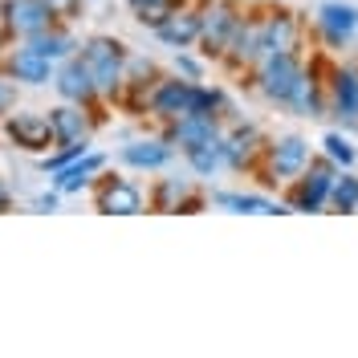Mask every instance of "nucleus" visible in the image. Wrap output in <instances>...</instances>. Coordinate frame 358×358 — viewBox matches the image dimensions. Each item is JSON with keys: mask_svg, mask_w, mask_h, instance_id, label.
<instances>
[{"mask_svg": "<svg viewBox=\"0 0 358 358\" xmlns=\"http://www.w3.org/2000/svg\"><path fill=\"white\" fill-rule=\"evenodd\" d=\"M82 57H86L90 73H94V82L102 90V98L114 106L122 98V86H127V62H131L127 41H118L110 33H94V37L82 41Z\"/></svg>", "mask_w": 358, "mask_h": 358, "instance_id": "1", "label": "nucleus"}, {"mask_svg": "<svg viewBox=\"0 0 358 358\" xmlns=\"http://www.w3.org/2000/svg\"><path fill=\"white\" fill-rule=\"evenodd\" d=\"M313 37L326 53H342L358 41V4L350 0H322L317 13H313Z\"/></svg>", "mask_w": 358, "mask_h": 358, "instance_id": "5", "label": "nucleus"}, {"mask_svg": "<svg viewBox=\"0 0 358 358\" xmlns=\"http://www.w3.org/2000/svg\"><path fill=\"white\" fill-rule=\"evenodd\" d=\"M0 134H4V143L8 147H17L24 155H49L53 147H57V134H53V122H49V114H37V110H17L8 114L4 122H0Z\"/></svg>", "mask_w": 358, "mask_h": 358, "instance_id": "12", "label": "nucleus"}, {"mask_svg": "<svg viewBox=\"0 0 358 358\" xmlns=\"http://www.w3.org/2000/svg\"><path fill=\"white\" fill-rule=\"evenodd\" d=\"M179 4H183V0H151V4L134 8V24H138V29H151V33H155V29H159L163 21H167L171 13H176Z\"/></svg>", "mask_w": 358, "mask_h": 358, "instance_id": "30", "label": "nucleus"}, {"mask_svg": "<svg viewBox=\"0 0 358 358\" xmlns=\"http://www.w3.org/2000/svg\"><path fill=\"white\" fill-rule=\"evenodd\" d=\"M220 143H224V171H257L268 134L261 131L257 122L236 118V122H228V127H224Z\"/></svg>", "mask_w": 358, "mask_h": 358, "instance_id": "15", "label": "nucleus"}, {"mask_svg": "<svg viewBox=\"0 0 358 358\" xmlns=\"http://www.w3.org/2000/svg\"><path fill=\"white\" fill-rule=\"evenodd\" d=\"M261 57H265L261 13H241V24H236V33H232V41H228V49H224V57L216 66H220L224 73H232V78H248Z\"/></svg>", "mask_w": 358, "mask_h": 358, "instance_id": "8", "label": "nucleus"}, {"mask_svg": "<svg viewBox=\"0 0 358 358\" xmlns=\"http://www.w3.org/2000/svg\"><path fill=\"white\" fill-rule=\"evenodd\" d=\"M45 114L53 122L57 143H90L110 110H90V106H78V102H57L53 110H45Z\"/></svg>", "mask_w": 358, "mask_h": 358, "instance_id": "19", "label": "nucleus"}, {"mask_svg": "<svg viewBox=\"0 0 358 358\" xmlns=\"http://www.w3.org/2000/svg\"><path fill=\"white\" fill-rule=\"evenodd\" d=\"M62 200H66V196L49 183V192H41V196L33 200V208H37V212H57V208H62Z\"/></svg>", "mask_w": 358, "mask_h": 358, "instance_id": "34", "label": "nucleus"}, {"mask_svg": "<svg viewBox=\"0 0 358 358\" xmlns=\"http://www.w3.org/2000/svg\"><path fill=\"white\" fill-rule=\"evenodd\" d=\"M224 127H228V122H224V118H216V114H187V118H176V122L159 127V134L176 147L179 155H183V151L200 147V143H208V138H220Z\"/></svg>", "mask_w": 358, "mask_h": 358, "instance_id": "20", "label": "nucleus"}, {"mask_svg": "<svg viewBox=\"0 0 358 358\" xmlns=\"http://www.w3.org/2000/svg\"><path fill=\"white\" fill-rule=\"evenodd\" d=\"M29 49H37L41 57H49L53 66H62V62H69L73 53H82V41H78V33H73V24L57 21L53 29H45V33H37V37H29Z\"/></svg>", "mask_w": 358, "mask_h": 358, "instance_id": "25", "label": "nucleus"}, {"mask_svg": "<svg viewBox=\"0 0 358 358\" xmlns=\"http://www.w3.org/2000/svg\"><path fill=\"white\" fill-rule=\"evenodd\" d=\"M41 4L57 17V21H66V24L82 21V13H86V0H41Z\"/></svg>", "mask_w": 358, "mask_h": 358, "instance_id": "32", "label": "nucleus"}, {"mask_svg": "<svg viewBox=\"0 0 358 358\" xmlns=\"http://www.w3.org/2000/svg\"><path fill=\"white\" fill-rule=\"evenodd\" d=\"M53 90H57L62 102H78V106H90V110H110V102L102 98V90H98V82H94V73H90V66H86L82 53H73L69 62L57 66V73H53Z\"/></svg>", "mask_w": 358, "mask_h": 358, "instance_id": "14", "label": "nucleus"}, {"mask_svg": "<svg viewBox=\"0 0 358 358\" xmlns=\"http://www.w3.org/2000/svg\"><path fill=\"white\" fill-rule=\"evenodd\" d=\"M102 171H106V155L86 151L78 163H69V167H62V171H53V176H49V183H53L62 196H82V192H90V187H94V179L102 176Z\"/></svg>", "mask_w": 358, "mask_h": 358, "instance_id": "24", "label": "nucleus"}, {"mask_svg": "<svg viewBox=\"0 0 358 358\" xmlns=\"http://www.w3.org/2000/svg\"><path fill=\"white\" fill-rule=\"evenodd\" d=\"M176 147L163 138V134H147V138H131L122 151H118V163L131 167V171H163L176 163Z\"/></svg>", "mask_w": 358, "mask_h": 358, "instance_id": "21", "label": "nucleus"}, {"mask_svg": "<svg viewBox=\"0 0 358 358\" xmlns=\"http://www.w3.org/2000/svg\"><path fill=\"white\" fill-rule=\"evenodd\" d=\"M338 171H342L338 163H330L326 155H313L310 167L293 179V183H285V203H289V212H326Z\"/></svg>", "mask_w": 358, "mask_h": 358, "instance_id": "4", "label": "nucleus"}, {"mask_svg": "<svg viewBox=\"0 0 358 358\" xmlns=\"http://www.w3.org/2000/svg\"><path fill=\"white\" fill-rule=\"evenodd\" d=\"M326 94H330V118L342 131H358V62H330Z\"/></svg>", "mask_w": 358, "mask_h": 358, "instance_id": "13", "label": "nucleus"}, {"mask_svg": "<svg viewBox=\"0 0 358 358\" xmlns=\"http://www.w3.org/2000/svg\"><path fill=\"white\" fill-rule=\"evenodd\" d=\"M208 196L196 192V183L192 179H179V176H167L151 183V192H147V208L151 212H179V216H192V212H200L208 208Z\"/></svg>", "mask_w": 358, "mask_h": 358, "instance_id": "18", "label": "nucleus"}, {"mask_svg": "<svg viewBox=\"0 0 358 358\" xmlns=\"http://www.w3.org/2000/svg\"><path fill=\"white\" fill-rule=\"evenodd\" d=\"M224 138V134H220ZM220 138H208V143H200V147H192V151H183V159H187V167H192V176L200 179H212L224 171V143Z\"/></svg>", "mask_w": 358, "mask_h": 358, "instance_id": "26", "label": "nucleus"}, {"mask_svg": "<svg viewBox=\"0 0 358 358\" xmlns=\"http://www.w3.org/2000/svg\"><path fill=\"white\" fill-rule=\"evenodd\" d=\"M94 208L102 212V216H138L143 208H147V192L127 176H110V171H102V176L94 179Z\"/></svg>", "mask_w": 358, "mask_h": 358, "instance_id": "16", "label": "nucleus"}, {"mask_svg": "<svg viewBox=\"0 0 358 358\" xmlns=\"http://www.w3.org/2000/svg\"><path fill=\"white\" fill-rule=\"evenodd\" d=\"M0 69L17 82V86H29V90H41V86H53V73L57 66L41 57L37 49H29V45H8L4 53H0Z\"/></svg>", "mask_w": 358, "mask_h": 358, "instance_id": "17", "label": "nucleus"}, {"mask_svg": "<svg viewBox=\"0 0 358 358\" xmlns=\"http://www.w3.org/2000/svg\"><path fill=\"white\" fill-rule=\"evenodd\" d=\"M196 106V82L179 78V73H163L155 86L147 90V118H155L159 127L176 122V118H187Z\"/></svg>", "mask_w": 358, "mask_h": 358, "instance_id": "10", "label": "nucleus"}, {"mask_svg": "<svg viewBox=\"0 0 358 358\" xmlns=\"http://www.w3.org/2000/svg\"><path fill=\"white\" fill-rule=\"evenodd\" d=\"M143 4H151V0H127V8H131V13H134V8H143Z\"/></svg>", "mask_w": 358, "mask_h": 358, "instance_id": "36", "label": "nucleus"}, {"mask_svg": "<svg viewBox=\"0 0 358 358\" xmlns=\"http://www.w3.org/2000/svg\"><path fill=\"white\" fill-rule=\"evenodd\" d=\"M330 212L358 216V176H355V167H342V171L334 176V187H330Z\"/></svg>", "mask_w": 358, "mask_h": 358, "instance_id": "27", "label": "nucleus"}, {"mask_svg": "<svg viewBox=\"0 0 358 358\" xmlns=\"http://www.w3.org/2000/svg\"><path fill=\"white\" fill-rule=\"evenodd\" d=\"M208 200L224 212H236V216H289V203L273 200L265 192H212Z\"/></svg>", "mask_w": 358, "mask_h": 358, "instance_id": "23", "label": "nucleus"}, {"mask_svg": "<svg viewBox=\"0 0 358 358\" xmlns=\"http://www.w3.org/2000/svg\"><path fill=\"white\" fill-rule=\"evenodd\" d=\"M13 203H17V196H13V187H8V183L0 179V216H4V212H13Z\"/></svg>", "mask_w": 358, "mask_h": 358, "instance_id": "35", "label": "nucleus"}, {"mask_svg": "<svg viewBox=\"0 0 358 358\" xmlns=\"http://www.w3.org/2000/svg\"><path fill=\"white\" fill-rule=\"evenodd\" d=\"M241 4L236 0H200V57L208 62H220L228 41H232V33H236V24H241Z\"/></svg>", "mask_w": 358, "mask_h": 358, "instance_id": "6", "label": "nucleus"}, {"mask_svg": "<svg viewBox=\"0 0 358 358\" xmlns=\"http://www.w3.org/2000/svg\"><path fill=\"white\" fill-rule=\"evenodd\" d=\"M322 155L330 159V163H338V167H355L358 163V147L350 143V131H326L322 134Z\"/></svg>", "mask_w": 358, "mask_h": 358, "instance_id": "28", "label": "nucleus"}, {"mask_svg": "<svg viewBox=\"0 0 358 358\" xmlns=\"http://www.w3.org/2000/svg\"><path fill=\"white\" fill-rule=\"evenodd\" d=\"M155 41L167 45V49H196V41H200V0H183L155 29Z\"/></svg>", "mask_w": 358, "mask_h": 358, "instance_id": "22", "label": "nucleus"}, {"mask_svg": "<svg viewBox=\"0 0 358 358\" xmlns=\"http://www.w3.org/2000/svg\"><path fill=\"white\" fill-rule=\"evenodd\" d=\"M17 98H21V86H17V82H13V78L0 69V122L17 110Z\"/></svg>", "mask_w": 358, "mask_h": 358, "instance_id": "33", "label": "nucleus"}, {"mask_svg": "<svg viewBox=\"0 0 358 358\" xmlns=\"http://www.w3.org/2000/svg\"><path fill=\"white\" fill-rule=\"evenodd\" d=\"M86 151H90V143H57L49 155H41V171L53 176V171H62V167H69V163H78Z\"/></svg>", "mask_w": 358, "mask_h": 358, "instance_id": "29", "label": "nucleus"}, {"mask_svg": "<svg viewBox=\"0 0 358 358\" xmlns=\"http://www.w3.org/2000/svg\"><path fill=\"white\" fill-rule=\"evenodd\" d=\"M310 138L306 134H277V138H268L265 151H261V163H257V171L252 176L261 179V187H281V183H293V179L301 176L306 167H310Z\"/></svg>", "mask_w": 358, "mask_h": 358, "instance_id": "2", "label": "nucleus"}, {"mask_svg": "<svg viewBox=\"0 0 358 358\" xmlns=\"http://www.w3.org/2000/svg\"><path fill=\"white\" fill-rule=\"evenodd\" d=\"M53 24H57V17L41 0H0V45L4 49L17 41H29L45 29H53Z\"/></svg>", "mask_w": 358, "mask_h": 358, "instance_id": "9", "label": "nucleus"}, {"mask_svg": "<svg viewBox=\"0 0 358 358\" xmlns=\"http://www.w3.org/2000/svg\"><path fill=\"white\" fill-rule=\"evenodd\" d=\"M326 57L317 53V57H306V69H301V78H297V86L289 94V106L285 110L293 118H310V122H322V118H330V94H326Z\"/></svg>", "mask_w": 358, "mask_h": 358, "instance_id": "7", "label": "nucleus"}, {"mask_svg": "<svg viewBox=\"0 0 358 358\" xmlns=\"http://www.w3.org/2000/svg\"><path fill=\"white\" fill-rule=\"evenodd\" d=\"M261 33H265V57L268 53H306L310 24L301 13H293L285 4H265L261 8Z\"/></svg>", "mask_w": 358, "mask_h": 358, "instance_id": "11", "label": "nucleus"}, {"mask_svg": "<svg viewBox=\"0 0 358 358\" xmlns=\"http://www.w3.org/2000/svg\"><path fill=\"white\" fill-rule=\"evenodd\" d=\"M306 57H310V53H268V57H261L257 69L248 73V86L257 90L268 106L285 110L293 86H297V78H301V69H306Z\"/></svg>", "mask_w": 358, "mask_h": 358, "instance_id": "3", "label": "nucleus"}, {"mask_svg": "<svg viewBox=\"0 0 358 358\" xmlns=\"http://www.w3.org/2000/svg\"><path fill=\"white\" fill-rule=\"evenodd\" d=\"M171 73L187 78V82H208V57H196L192 49H176V62H171Z\"/></svg>", "mask_w": 358, "mask_h": 358, "instance_id": "31", "label": "nucleus"}]
</instances>
